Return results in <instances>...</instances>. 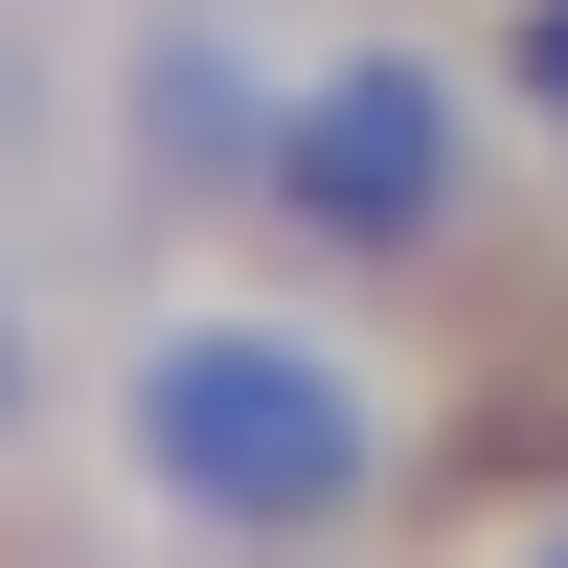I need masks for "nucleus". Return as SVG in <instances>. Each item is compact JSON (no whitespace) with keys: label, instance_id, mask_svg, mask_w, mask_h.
Instances as JSON below:
<instances>
[{"label":"nucleus","instance_id":"obj_4","mask_svg":"<svg viewBox=\"0 0 568 568\" xmlns=\"http://www.w3.org/2000/svg\"><path fill=\"white\" fill-rule=\"evenodd\" d=\"M45 409H69V342H45V296H23V273H0V455H23Z\"/></svg>","mask_w":568,"mask_h":568},{"label":"nucleus","instance_id":"obj_2","mask_svg":"<svg viewBox=\"0 0 568 568\" xmlns=\"http://www.w3.org/2000/svg\"><path fill=\"white\" fill-rule=\"evenodd\" d=\"M500 69L433 23H342L273 69V160H251V251L318 296H455L500 251Z\"/></svg>","mask_w":568,"mask_h":568},{"label":"nucleus","instance_id":"obj_1","mask_svg":"<svg viewBox=\"0 0 568 568\" xmlns=\"http://www.w3.org/2000/svg\"><path fill=\"white\" fill-rule=\"evenodd\" d=\"M91 433H114V500L205 568H342L409 500V409L318 273H160L91 364Z\"/></svg>","mask_w":568,"mask_h":568},{"label":"nucleus","instance_id":"obj_3","mask_svg":"<svg viewBox=\"0 0 568 568\" xmlns=\"http://www.w3.org/2000/svg\"><path fill=\"white\" fill-rule=\"evenodd\" d=\"M478 69H500V114L568 160V0H500V23H478Z\"/></svg>","mask_w":568,"mask_h":568},{"label":"nucleus","instance_id":"obj_5","mask_svg":"<svg viewBox=\"0 0 568 568\" xmlns=\"http://www.w3.org/2000/svg\"><path fill=\"white\" fill-rule=\"evenodd\" d=\"M524 568H568V524H546V546H524Z\"/></svg>","mask_w":568,"mask_h":568}]
</instances>
